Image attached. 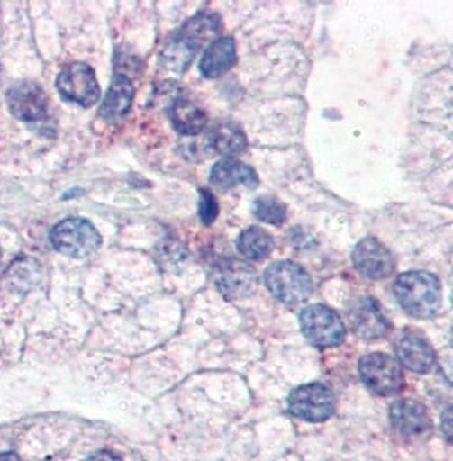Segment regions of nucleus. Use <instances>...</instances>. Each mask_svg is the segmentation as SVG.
Returning <instances> with one entry per match:
<instances>
[{
  "label": "nucleus",
  "instance_id": "obj_7",
  "mask_svg": "<svg viewBox=\"0 0 453 461\" xmlns=\"http://www.w3.org/2000/svg\"><path fill=\"white\" fill-rule=\"evenodd\" d=\"M358 374L367 389L382 397L397 393L404 385L401 363L384 353L366 355L358 361Z\"/></svg>",
  "mask_w": 453,
  "mask_h": 461
},
{
  "label": "nucleus",
  "instance_id": "obj_14",
  "mask_svg": "<svg viewBox=\"0 0 453 461\" xmlns=\"http://www.w3.org/2000/svg\"><path fill=\"white\" fill-rule=\"evenodd\" d=\"M399 361L416 374H426L435 365V351L430 343L416 332H404L395 343Z\"/></svg>",
  "mask_w": 453,
  "mask_h": 461
},
{
  "label": "nucleus",
  "instance_id": "obj_24",
  "mask_svg": "<svg viewBox=\"0 0 453 461\" xmlns=\"http://www.w3.org/2000/svg\"><path fill=\"white\" fill-rule=\"evenodd\" d=\"M86 461H122L117 455H114L113 451H107V449H104V451H99V453H95V455H92V456H88Z\"/></svg>",
  "mask_w": 453,
  "mask_h": 461
},
{
  "label": "nucleus",
  "instance_id": "obj_23",
  "mask_svg": "<svg viewBox=\"0 0 453 461\" xmlns=\"http://www.w3.org/2000/svg\"><path fill=\"white\" fill-rule=\"evenodd\" d=\"M218 214H220V207H218L216 197L209 190L203 188L201 190V205H199V216L203 219V222L205 226H211Z\"/></svg>",
  "mask_w": 453,
  "mask_h": 461
},
{
  "label": "nucleus",
  "instance_id": "obj_22",
  "mask_svg": "<svg viewBox=\"0 0 453 461\" xmlns=\"http://www.w3.org/2000/svg\"><path fill=\"white\" fill-rule=\"evenodd\" d=\"M253 214L272 226H280L285 222L287 209L276 197H260L258 201L255 202Z\"/></svg>",
  "mask_w": 453,
  "mask_h": 461
},
{
  "label": "nucleus",
  "instance_id": "obj_11",
  "mask_svg": "<svg viewBox=\"0 0 453 461\" xmlns=\"http://www.w3.org/2000/svg\"><path fill=\"white\" fill-rule=\"evenodd\" d=\"M349 321L353 332L362 339H379L391 331V322L374 297H362L351 303Z\"/></svg>",
  "mask_w": 453,
  "mask_h": 461
},
{
  "label": "nucleus",
  "instance_id": "obj_13",
  "mask_svg": "<svg viewBox=\"0 0 453 461\" xmlns=\"http://www.w3.org/2000/svg\"><path fill=\"white\" fill-rule=\"evenodd\" d=\"M391 422L395 431L410 439H424L433 431L431 419L423 403L408 399L393 403Z\"/></svg>",
  "mask_w": 453,
  "mask_h": 461
},
{
  "label": "nucleus",
  "instance_id": "obj_19",
  "mask_svg": "<svg viewBox=\"0 0 453 461\" xmlns=\"http://www.w3.org/2000/svg\"><path fill=\"white\" fill-rule=\"evenodd\" d=\"M43 268L32 258L17 259L4 275L5 287L13 292H30L41 284Z\"/></svg>",
  "mask_w": 453,
  "mask_h": 461
},
{
  "label": "nucleus",
  "instance_id": "obj_3",
  "mask_svg": "<svg viewBox=\"0 0 453 461\" xmlns=\"http://www.w3.org/2000/svg\"><path fill=\"white\" fill-rule=\"evenodd\" d=\"M11 113L40 134H53V115L43 88L34 82H19L7 94Z\"/></svg>",
  "mask_w": 453,
  "mask_h": 461
},
{
  "label": "nucleus",
  "instance_id": "obj_17",
  "mask_svg": "<svg viewBox=\"0 0 453 461\" xmlns=\"http://www.w3.org/2000/svg\"><path fill=\"white\" fill-rule=\"evenodd\" d=\"M134 88L126 75H116L101 105V115L107 121H116L131 109Z\"/></svg>",
  "mask_w": 453,
  "mask_h": 461
},
{
  "label": "nucleus",
  "instance_id": "obj_21",
  "mask_svg": "<svg viewBox=\"0 0 453 461\" xmlns=\"http://www.w3.org/2000/svg\"><path fill=\"white\" fill-rule=\"evenodd\" d=\"M236 246L245 258L264 259L272 253L274 240L267 230L251 226L240 234Z\"/></svg>",
  "mask_w": 453,
  "mask_h": 461
},
{
  "label": "nucleus",
  "instance_id": "obj_10",
  "mask_svg": "<svg viewBox=\"0 0 453 461\" xmlns=\"http://www.w3.org/2000/svg\"><path fill=\"white\" fill-rule=\"evenodd\" d=\"M59 92L67 101L75 102L82 107H90L101 97L95 72L87 63H72L65 67L57 80Z\"/></svg>",
  "mask_w": 453,
  "mask_h": 461
},
{
  "label": "nucleus",
  "instance_id": "obj_26",
  "mask_svg": "<svg viewBox=\"0 0 453 461\" xmlns=\"http://www.w3.org/2000/svg\"><path fill=\"white\" fill-rule=\"evenodd\" d=\"M0 257H2V251H0Z\"/></svg>",
  "mask_w": 453,
  "mask_h": 461
},
{
  "label": "nucleus",
  "instance_id": "obj_1",
  "mask_svg": "<svg viewBox=\"0 0 453 461\" xmlns=\"http://www.w3.org/2000/svg\"><path fill=\"white\" fill-rule=\"evenodd\" d=\"M220 28V15L211 13L194 15L168 40V43L163 46L160 55L161 67L170 72H186L194 57L199 53V50L207 41L216 38Z\"/></svg>",
  "mask_w": 453,
  "mask_h": 461
},
{
  "label": "nucleus",
  "instance_id": "obj_6",
  "mask_svg": "<svg viewBox=\"0 0 453 461\" xmlns=\"http://www.w3.org/2000/svg\"><path fill=\"white\" fill-rule=\"evenodd\" d=\"M303 334L311 345L331 348L345 341L347 330L337 312L322 303L307 305L299 317Z\"/></svg>",
  "mask_w": 453,
  "mask_h": 461
},
{
  "label": "nucleus",
  "instance_id": "obj_25",
  "mask_svg": "<svg viewBox=\"0 0 453 461\" xmlns=\"http://www.w3.org/2000/svg\"><path fill=\"white\" fill-rule=\"evenodd\" d=\"M0 461H21L14 453H0Z\"/></svg>",
  "mask_w": 453,
  "mask_h": 461
},
{
  "label": "nucleus",
  "instance_id": "obj_5",
  "mask_svg": "<svg viewBox=\"0 0 453 461\" xmlns=\"http://www.w3.org/2000/svg\"><path fill=\"white\" fill-rule=\"evenodd\" d=\"M50 241L57 251L70 258L90 257L103 243L94 224L82 217H68L59 222L50 232Z\"/></svg>",
  "mask_w": 453,
  "mask_h": 461
},
{
  "label": "nucleus",
  "instance_id": "obj_2",
  "mask_svg": "<svg viewBox=\"0 0 453 461\" xmlns=\"http://www.w3.org/2000/svg\"><path fill=\"white\" fill-rule=\"evenodd\" d=\"M394 295L401 307L412 317L428 319L437 316L441 307V284L428 272H406L394 282Z\"/></svg>",
  "mask_w": 453,
  "mask_h": 461
},
{
  "label": "nucleus",
  "instance_id": "obj_12",
  "mask_svg": "<svg viewBox=\"0 0 453 461\" xmlns=\"http://www.w3.org/2000/svg\"><path fill=\"white\" fill-rule=\"evenodd\" d=\"M353 265L360 274L370 280L385 278L394 272L395 258L387 246L376 238L362 240L353 249Z\"/></svg>",
  "mask_w": 453,
  "mask_h": 461
},
{
  "label": "nucleus",
  "instance_id": "obj_15",
  "mask_svg": "<svg viewBox=\"0 0 453 461\" xmlns=\"http://www.w3.org/2000/svg\"><path fill=\"white\" fill-rule=\"evenodd\" d=\"M236 63V44L233 38H218L205 50L199 70L205 78H218Z\"/></svg>",
  "mask_w": 453,
  "mask_h": 461
},
{
  "label": "nucleus",
  "instance_id": "obj_16",
  "mask_svg": "<svg viewBox=\"0 0 453 461\" xmlns=\"http://www.w3.org/2000/svg\"><path fill=\"white\" fill-rule=\"evenodd\" d=\"M211 182L221 188H233L247 185L255 188L258 185V176L255 170L234 158L218 161L211 172Z\"/></svg>",
  "mask_w": 453,
  "mask_h": 461
},
{
  "label": "nucleus",
  "instance_id": "obj_4",
  "mask_svg": "<svg viewBox=\"0 0 453 461\" xmlns=\"http://www.w3.org/2000/svg\"><path fill=\"white\" fill-rule=\"evenodd\" d=\"M265 285L277 301L287 305L304 303L313 292V280L306 270L289 259L272 263L267 268Z\"/></svg>",
  "mask_w": 453,
  "mask_h": 461
},
{
  "label": "nucleus",
  "instance_id": "obj_8",
  "mask_svg": "<svg viewBox=\"0 0 453 461\" xmlns=\"http://www.w3.org/2000/svg\"><path fill=\"white\" fill-rule=\"evenodd\" d=\"M214 282L228 301L249 299L258 287L257 270L243 259L226 258L214 270Z\"/></svg>",
  "mask_w": 453,
  "mask_h": 461
},
{
  "label": "nucleus",
  "instance_id": "obj_20",
  "mask_svg": "<svg viewBox=\"0 0 453 461\" xmlns=\"http://www.w3.org/2000/svg\"><path fill=\"white\" fill-rule=\"evenodd\" d=\"M207 144L214 153L231 158V155H238L247 148V136L236 124L221 122L209 132Z\"/></svg>",
  "mask_w": 453,
  "mask_h": 461
},
{
  "label": "nucleus",
  "instance_id": "obj_9",
  "mask_svg": "<svg viewBox=\"0 0 453 461\" xmlns=\"http://www.w3.org/2000/svg\"><path fill=\"white\" fill-rule=\"evenodd\" d=\"M289 412L307 422H322L335 412V395L324 384H307L291 393Z\"/></svg>",
  "mask_w": 453,
  "mask_h": 461
},
{
  "label": "nucleus",
  "instance_id": "obj_18",
  "mask_svg": "<svg viewBox=\"0 0 453 461\" xmlns=\"http://www.w3.org/2000/svg\"><path fill=\"white\" fill-rule=\"evenodd\" d=\"M170 121L180 134L195 136L204 130L207 124V115L201 107H197L194 102L186 99H177L170 105Z\"/></svg>",
  "mask_w": 453,
  "mask_h": 461
}]
</instances>
